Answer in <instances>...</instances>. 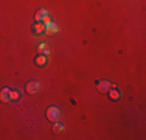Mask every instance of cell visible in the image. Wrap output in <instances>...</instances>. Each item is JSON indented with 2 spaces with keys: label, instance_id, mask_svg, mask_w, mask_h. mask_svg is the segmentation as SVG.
I'll return each mask as SVG.
<instances>
[{
  "label": "cell",
  "instance_id": "cell-8",
  "mask_svg": "<svg viewBox=\"0 0 146 140\" xmlns=\"http://www.w3.org/2000/svg\"><path fill=\"white\" fill-rule=\"evenodd\" d=\"M45 28H47L48 33H56L58 31V28L54 27V23H51V22H45Z\"/></svg>",
  "mask_w": 146,
  "mask_h": 140
},
{
  "label": "cell",
  "instance_id": "cell-11",
  "mask_svg": "<svg viewBox=\"0 0 146 140\" xmlns=\"http://www.w3.org/2000/svg\"><path fill=\"white\" fill-rule=\"evenodd\" d=\"M33 30H34V33H42V31L45 30V28H44V25H42L40 22H37L36 25L33 27Z\"/></svg>",
  "mask_w": 146,
  "mask_h": 140
},
{
  "label": "cell",
  "instance_id": "cell-10",
  "mask_svg": "<svg viewBox=\"0 0 146 140\" xmlns=\"http://www.w3.org/2000/svg\"><path fill=\"white\" fill-rule=\"evenodd\" d=\"M45 62H47V58H45V56H37L36 58V65H39V67L45 65Z\"/></svg>",
  "mask_w": 146,
  "mask_h": 140
},
{
  "label": "cell",
  "instance_id": "cell-3",
  "mask_svg": "<svg viewBox=\"0 0 146 140\" xmlns=\"http://www.w3.org/2000/svg\"><path fill=\"white\" fill-rule=\"evenodd\" d=\"M0 100H2L3 103H8V101H11V89L5 87V89L0 92Z\"/></svg>",
  "mask_w": 146,
  "mask_h": 140
},
{
  "label": "cell",
  "instance_id": "cell-2",
  "mask_svg": "<svg viewBox=\"0 0 146 140\" xmlns=\"http://www.w3.org/2000/svg\"><path fill=\"white\" fill-rule=\"evenodd\" d=\"M40 89V84L37 81H30L28 84H27V92L28 93H37Z\"/></svg>",
  "mask_w": 146,
  "mask_h": 140
},
{
  "label": "cell",
  "instance_id": "cell-9",
  "mask_svg": "<svg viewBox=\"0 0 146 140\" xmlns=\"http://www.w3.org/2000/svg\"><path fill=\"white\" fill-rule=\"evenodd\" d=\"M62 131H64V125L62 123H54V126H53L54 134H59V132H62Z\"/></svg>",
  "mask_w": 146,
  "mask_h": 140
},
{
  "label": "cell",
  "instance_id": "cell-4",
  "mask_svg": "<svg viewBox=\"0 0 146 140\" xmlns=\"http://www.w3.org/2000/svg\"><path fill=\"white\" fill-rule=\"evenodd\" d=\"M110 87H112V84H110L109 81H100V83H98V90H100L101 93H106L107 90L110 89Z\"/></svg>",
  "mask_w": 146,
  "mask_h": 140
},
{
  "label": "cell",
  "instance_id": "cell-5",
  "mask_svg": "<svg viewBox=\"0 0 146 140\" xmlns=\"http://www.w3.org/2000/svg\"><path fill=\"white\" fill-rule=\"evenodd\" d=\"M47 16H48V13L42 8V9H39V13L36 14V20H37V22H40V20H45V19H47Z\"/></svg>",
  "mask_w": 146,
  "mask_h": 140
},
{
  "label": "cell",
  "instance_id": "cell-6",
  "mask_svg": "<svg viewBox=\"0 0 146 140\" xmlns=\"http://www.w3.org/2000/svg\"><path fill=\"white\" fill-rule=\"evenodd\" d=\"M20 97H22V92H20L19 89H13L11 90V100L17 101V100H20Z\"/></svg>",
  "mask_w": 146,
  "mask_h": 140
},
{
  "label": "cell",
  "instance_id": "cell-1",
  "mask_svg": "<svg viewBox=\"0 0 146 140\" xmlns=\"http://www.w3.org/2000/svg\"><path fill=\"white\" fill-rule=\"evenodd\" d=\"M59 117H61V111H59L56 106H51V107H48V109H47V118H48V120L58 121Z\"/></svg>",
  "mask_w": 146,
  "mask_h": 140
},
{
  "label": "cell",
  "instance_id": "cell-7",
  "mask_svg": "<svg viewBox=\"0 0 146 140\" xmlns=\"http://www.w3.org/2000/svg\"><path fill=\"white\" fill-rule=\"evenodd\" d=\"M109 95H110V98H112L113 101H117L118 98H120V92H118L117 89H113V86H112V89H110V92H109Z\"/></svg>",
  "mask_w": 146,
  "mask_h": 140
}]
</instances>
